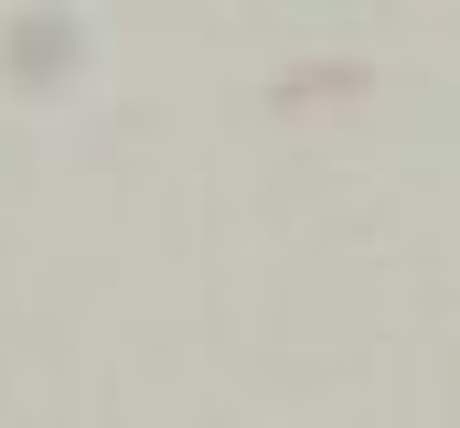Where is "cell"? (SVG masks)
<instances>
[]
</instances>
